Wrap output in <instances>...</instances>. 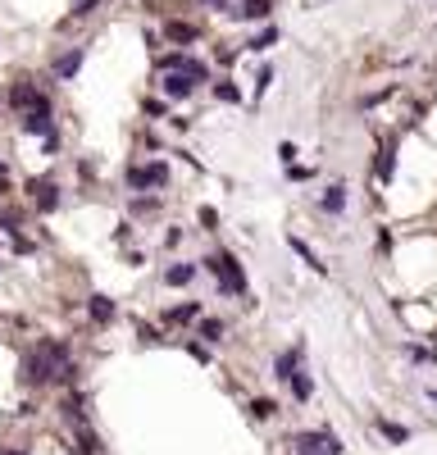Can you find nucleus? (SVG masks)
<instances>
[{"label": "nucleus", "instance_id": "obj_1", "mask_svg": "<svg viewBox=\"0 0 437 455\" xmlns=\"http://www.w3.org/2000/svg\"><path fill=\"white\" fill-rule=\"evenodd\" d=\"M73 351H68L64 337H41V342H32L28 346V355H23L19 364V378L28 382V387H50V382H73Z\"/></svg>", "mask_w": 437, "mask_h": 455}, {"label": "nucleus", "instance_id": "obj_2", "mask_svg": "<svg viewBox=\"0 0 437 455\" xmlns=\"http://www.w3.org/2000/svg\"><path fill=\"white\" fill-rule=\"evenodd\" d=\"M205 264L210 273H214V287H218V296H246V269H241V260L232 255V250H223V246H214L205 255Z\"/></svg>", "mask_w": 437, "mask_h": 455}, {"label": "nucleus", "instance_id": "obj_3", "mask_svg": "<svg viewBox=\"0 0 437 455\" xmlns=\"http://www.w3.org/2000/svg\"><path fill=\"white\" fill-rule=\"evenodd\" d=\"M169 164L164 160H146V164H128V174H123V183L132 187V192H160V187H169Z\"/></svg>", "mask_w": 437, "mask_h": 455}, {"label": "nucleus", "instance_id": "obj_4", "mask_svg": "<svg viewBox=\"0 0 437 455\" xmlns=\"http://www.w3.org/2000/svg\"><path fill=\"white\" fill-rule=\"evenodd\" d=\"M5 100H10L14 114H32V109H50V96L46 91H37L32 77H14L10 91H5Z\"/></svg>", "mask_w": 437, "mask_h": 455}, {"label": "nucleus", "instance_id": "obj_5", "mask_svg": "<svg viewBox=\"0 0 437 455\" xmlns=\"http://www.w3.org/2000/svg\"><path fill=\"white\" fill-rule=\"evenodd\" d=\"M28 196H32V210H37V214H55L59 201H64L55 178H32V183H28Z\"/></svg>", "mask_w": 437, "mask_h": 455}, {"label": "nucleus", "instance_id": "obj_6", "mask_svg": "<svg viewBox=\"0 0 437 455\" xmlns=\"http://www.w3.org/2000/svg\"><path fill=\"white\" fill-rule=\"evenodd\" d=\"M292 446L301 455H342V442L333 433H296Z\"/></svg>", "mask_w": 437, "mask_h": 455}, {"label": "nucleus", "instance_id": "obj_7", "mask_svg": "<svg viewBox=\"0 0 437 455\" xmlns=\"http://www.w3.org/2000/svg\"><path fill=\"white\" fill-rule=\"evenodd\" d=\"M23 132H28V137H59V132H55V119H50V109H32V114H23Z\"/></svg>", "mask_w": 437, "mask_h": 455}, {"label": "nucleus", "instance_id": "obj_8", "mask_svg": "<svg viewBox=\"0 0 437 455\" xmlns=\"http://www.w3.org/2000/svg\"><path fill=\"white\" fill-rule=\"evenodd\" d=\"M87 315H91V324H100V328H109L114 319H119V305L109 301V296H87Z\"/></svg>", "mask_w": 437, "mask_h": 455}, {"label": "nucleus", "instance_id": "obj_9", "mask_svg": "<svg viewBox=\"0 0 437 455\" xmlns=\"http://www.w3.org/2000/svg\"><path fill=\"white\" fill-rule=\"evenodd\" d=\"M232 19H241V23H264L273 14V0H241L237 10H228Z\"/></svg>", "mask_w": 437, "mask_h": 455}, {"label": "nucleus", "instance_id": "obj_10", "mask_svg": "<svg viewBox=\"0 0 437 455\" xmlns=\"http://www.w3.org/2000/svg\"><path fill=\"white\" fill-rule=\"evenodd\" d=\"M196 319H201V301H183L164 310V324H196Z\"/></svg>", "mask_w": 437, "mask_h": 455}, {"label": "nucleus", "instance_id": "obj_11", "mask_svg": "<svg viewBox=\"0 0 437 455\" xmlns=\"http://www.w3.org/2000/svg\"><path fill=\"white\" fill-rule=\"evenodd\" d=\"M196 264H187V260H174V264H169V269H164V282H169V287H187V282H192V278H196Z\"/></svg>", "mask_w": 437, "mask_h": 455}, {"label": "nucleus", "instance_id": "obj_12", "mask_svg": "<svg viewBox=\"0 0 437 455\" xmlns=\"http://www.w3.org/2000/svg\"><path fill=\"white\" fill-rule=\"evenodd\" d=\"M164 37H169V41H178V46H192V41L201 37V28H196V23H183V19H174L169 28H164Z\"/></svg>", "mask_w": 437, "mask_h": 455}, {"label": "nucleus", "instance_id": "obj_13", "mask_svg": "<svg viewBox=\"0 0 437 455\" xmlns=\"http://www.w3.org/2000/svg\"><path fill=\"white\" fill-rule=\"evenodd\" d=\"M77 68H82V46H73V50H64L59 59H55V77H64V82L77 73Z\"/></svg>", "mask_w": 437, "mask_h": 455}, {"label": "nucleus", "instance_id": "obj_14", "mask_svg": "<svg viewBox=\"0 0 437 455\" xmlns=\"http://www.w3.org/2000/svg\"><path fill=\"white\" fill-rule=\"evenodd\" d=\"M319 205H324L328 214H342V210H346V187H342V183H333L324 196H319Z\"/></svg>", "mask_w": 437, "mask_h": 455}, {"label": "nucleus", "instance_id": "obj_15", "mask_svg": "<svg viewBox=\"0 0 437 455\" xmlns=\"http://www.w3.org/2000/svg\"><path fill=\"white\" fill-rule=\"evenodd\" d=\"M392 141H382V146H378V178H382V183H392V174H396V160H392Z\"/></svg>", "mask_w": 437, "mask_h": 455}, {"label": "nucleus", "instance_id": "obj_16", "mask_svg": "<svg viewBox=\"0 0 437 455\" xmlns=\"http://www.w3.org/2000/svg\"><path fill=\"white\" fill-rule=\"evenodd\" d=\"M287 246H292V250H296V255H301V260H306V264H310L315 273H328V264H319V255H315V250H310V246H306L301 237H287Z\"/></svg>", "mask_w": 437, "mask_h": 455}, {"label": "nucleus", "instance_id": "obj_17", "mask_svg": "<svg viewBox=\"0 0 437 455\" xmlns=\"http://www.w3.org/2000/svg\"><path fill=\"white\" fill-rule=\"evenodd\" d=\"M378 433L387 437V442H396V446L410 442V428H405V423H392V419H378Z\"/></svg>", "mask_w": 437, "mask_h": 455}, {"label": "nucleus", "instance_id": "obj_18", "mask_svg": "<svg viewBox=\"0 0 437 455\" xmlns=\"http://www.w3.org/2000/svg\"><path fill=\"white\" fill-rule=\"evenodd\" d=\"M214 100H223V105H237V100H241V87L232 82V77H223V82H214Z\"/></svg>", "mask_w": 437, "mask_h": 455}, {"label": "nucleus", "instance_id": "obj_19", "mask_svg": "<svg viewBox=\"0 0 437 455\" xmlns=\"http://www.w3.org/2000/svg\"><path fill=\"white\" fill-rule=\"evenodd\" d=\"M287 387H292V396H296V401H310V391H315V382H310L306 373H301V369H296L292 378H287Z\"/></svg>", "mask_w": 437, "mask_h": 455}, {"label": "nucleus", "instance_id": "obj_20", "mask_svg": "<svg viewBox=\"0 0 437 455\" xmlns=\"http://www.w3.org/2000/svg\"><path fill=\"white\" fill-rule=\"evenodd\" d=\"M201 342H223V333H228V328H223V319H201Z\"/></svg>", "mask_w": 437, "mask_h": 455}, {"label": "nucleus", "instance_id": "obj_21", "mask_svg": "<svg viewBox=\"0 0 437 455\" xmlns=\"http://www.w3.org/2000/svg\"><path fill=\"white\" fill-rule=\"evenodd\" d=\"M132 214H137V219H142V214H155V210H160V196H132Z\"/></svg>", "mask_w": 437, "mask_h": 455}, {"label": "nucleus", "instance_id": "obj_22", "mask_svg": "<svg viewBox=\"0 0 437 455\" xmlns=\"http://www.w3.org/2000/svg\"><path fill=\"white\" fill-rule=\"evenodd\" d=\"M273 41H278V28H264L260 37H251V41H246V50H251V55H255V50H269Z\"/></svg>", "mask_w": 437, "mask_h": 455}, {"label": "nucleus", "instance_id": "obj_23", "mask_svg": "<svg viewBox=\"0 0 437 455\" xmlns=\"http://www.w3.org/2000/svg\"><path fill=\"white\" fill-rule=\"evenodd\" d=\"M251 414H255V419H273V414H278V405H273L269 396H255V401H251Z\"/></svg>", "mask_w": 437, "mask_h": 455}, {"label": "nucleus", "instance_id": "obj_24", "mask_svg": "<svg viewBox=\"0 0 437 455\" xmlns=\"http://www.w3.org/2000/svg\"><path fill=\"white\" fill-rule=\"evenodd\" d=\"M201 228H210V232L218 228V210L214 205H201Z\"/></svg>", "mask_w": 437, "mask_h": 455}, {"label": "nucleus", "instance_id": "obj_25", "mask_svg": "<svg viewBox=\"0 0 437 455\" xmlns=\"http://www.w3.org/2000/svg\"><path fill=\"white\" fill-rule=\"evenodd\" d=\"M96 5H100V0H73V10H68V14H73V19H87Z\"/></svg>", "mask_w": 437, "mask_h": 455}, {"label": "nucleus", "instance_id": "obj_26", "mask_svg": "<svg viewBox=\"0 0 437 455\" xmlns=\"http://www.w3.org/2000/svg\"><path fill=\"white\" fill-rule=\"evenodd\" d=\"M269 82H273V68H260V77H255V100L269 91Z\"/></svg>", "mask_w": 437, "mask_h": 455}, {"label": "nucleus", "instance_id": "obj_27", "mask_svg": "<svg viewBox=\"0 0 437 455\" xmlns=\"http://www.w3.org/2000/svg\"><path fill=\"white\" fill-rule=\"evenodd\" d=\"M278 160H283L287 169H292V164H296V146H292V141H283V146H278Z\"/></svg>", "mask_w": 437, "mask_h": 455}, {"label": "nucleus", "instance_id": "obj_28", "mask_svg": "<svg viewBox=\"0 0 437 455\" xmlns=\"http://www.w3.org/2000/svg\"><path fill=\"white\" fill-rule=\"evenodd\" d=\"M137 333H142V342H160V328H151V324H137Z\"/></svg>", "mask_w": 437, "mask_h": 455}, {"label": "nucleus", "instance_id": "obj_29", "mask_svg": "<svg viewBox=\"0 0 437 455\" xmlns=\"http://www.w3.org/2000/svg\"><path fill=\"white\" fill-rule=\"evenodd\" d=\"M178 241H183V228H169V232H164V246L174 250V246H178Z\"/></svg>", "mask_w": 437, "mask_h": 455}, {"label": "nucleus", "instance_id": "obj_30", "mask_svg": "<svg viewBox=\"0 0 437 455\" xmlns=\"http://www.w3.org/2000/svg\"><path fill=\"white\" fill-rule=\"evenodd\" d=\"M142 109H146V114H151V119H160V114H164V100H146Z\"/></svg>", "mask_w": 437, "mask_h": 455}, {"label": "nucleus", "instance_id": "obj_31", "mask_svg": "<svg viewBox=\"0 0 437 455\" xmlns=\"http://www.w3.org/2000/svg\"><path fill=\"white\" fill-rule=\"evenodd\" d=\"M201 5H210V10H228V0H201Z\"/></svg>", "mask_w": 437, "mask_h": 455}, {"label": "nucleus", "instance_id": "obj_32", "mask_svg": "<svg viewBox=\"0 0 437 455\" xmlns=\"http://www.w3.org/2000/svg\"><path fill=\"white\" fill-rule=\"evenodd\" d=\"M428 401H433V405H437V387H428Z\"/></svg>", "mask_w": 437, "mask_h": 455}, {"label": "nucleus", "instance_id": "obj_33", "mask_svg": "<svg viewBox=\"0 0 437 455\" xmlns=\"http://www.w3.org/2000/svg\"><path fill=\"white\" fill-rule=\"evenodd\" d=\"M0 455H28V451H0Z\"/></svg>", "mask_w": 437, "mask_h": 455}, {"label": "nucleus", "instance_id": "obj_34", "mask_svg": "<svg viewBox=\"0 0 437 455\" xmlns=\"http://www.w3.org/2000/svg\"><path fill=\"white\" fill-rule=\"evenodd\" d=\"M0 178H5V160H0Z\"/></svg>", "mask_w": 437, "mask_h": 455}]
</instances>
